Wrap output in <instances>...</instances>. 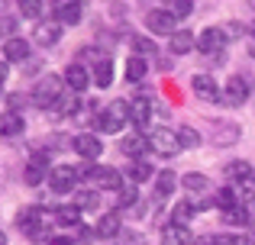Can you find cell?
<instances>
[{"instance_id":"816d5d0a","label":"cell","mask_w":255,"mask_h":245,"mask_svg":"<svg viewBox=\"0 0 255 245\" xmlns=\"http://www.w3.org/2000/svg\"><path fill=\"white\" fill-rule=\"evenodd\" d=\"M249 6H252V10H255V0H249Z\"/></svg>"},{"instance_id":"7402d4cb","label":"cell","mask_w":255,"mask_h":245,"mask_svg":"<svg viewBox=\"0 0 255 245\" xmlns=\"http://www.w3.org/2000/svg\"><path fill=\"white\" fill-rule=\"evenodd\" d=\"M149 149V139L145 136H123V142H120V152L123 155H129L132 162H139V155Z\"/></svg>"},{"instance_id":"9c48e42d","label":"cell","mask_w":255,"mask_h":245,"mask_svg":"<svg viewBox=\"0 0 255 245\" xmlns=\"http://www.w3.org/2000/svg\"><path fill=\"white\" fill-rule=\"evenodd\" d=\"M246 100H249V81L243 75H233L223 87V103L226 107H243Z\"/></svg>"},{"instance_id":"836d02e7","label":"cell","mask_w":255,"mask_h":245,"mask_svg":"<svg viewBox=\"0 0 255 245\" xmlns=\"http://www.w3.org/2000/svg\"><path fill=\"white\" fill-rule=\"evenodd\" d=\"M132 49H136L139 58H155L158 55V45L152 42V39H145V36H136V39H132Z\"/></svg>"},{"instance_id":"f546056e","label":"cell","mask_w":255,"mask_h":245,"mask_svg":"<svg viewBox=\"0 0 255 245\" xmlns=\"http://www.w3.org/2000/svg\"><path fill=\"white\" fill-rule=\"evenodd\" d=\"M117 207L120 210H136L139 207V190H136V184H126V187L117 194Z\"/></svg>"},{"instance_id":"ffe728a7","label":"cell","mask_w":255,"mask_h":245,"mask_svg":"<svg viewBox=\"0 0 255 245\" xmlns=\"http://www.w3.org/2000/svg\"><path fill=\"white\" fill-rule=\"evenodd\" d=\"M191 49H197V36H194L191 29H178L171 36V52L174 55H187Z\"/></svg>"},{"instance_id":"44dd1931","label":"cell","mask_w":255,"mask_h":245,"mask_svg":"<svg viewBox=\"0 0 255 245\" xmlns=\"http://www.w3.org/2000/svg\"><path fill=\"white\" fill-rule=\"evenodd\" d=\"M252 236H243V233H223V236H204L197 239V245H249Z\"/></svg>"},{"instance_id":"11a10c76","label":"cell","mask_w":255,"mask_h":245,"mask_svg":"<svg viewBox=\"0 0 255 245\" xmlns=\"http://www.w3.org/2000/svg\"><path fill=\"white\" fill-rule=\"evenodd\" d=\"M3 3H6V0H0V6H3Z\"/></svg>"},{"instance_id":"5b68a950","label":"cell","mask_w":255,"mask_h":245,"mask_svg":"<svg viewBox=\"0 0 255 245\" xmlns=\"http://www.w3.org/2000/svg\"><path fill=\"white\" fill-rule=\"evenodd\" d=\"M226 42H230V39H226L223 26H207V29L197 32V52H200V55H207V58L223 55V45Z\"/></svg>"},{"instance_id":"7bdbcfd3","label":"cell","mask_w":255,"mask_h":245,"mask_svg":"<svg viewBox=\"0 0 255 245\" xmlns=\"http://www.w3.org/2000/svg\"><path fill=\"white\" fill-rule=\"evenodd\" d=\"M94 239H97V229H91V226H81V229H78V245H91Z\"/></svg>"},{"instance_id":"484cf974","label":"cell","mask_w":255,"mask_h":245,"mask_svg":"<svg viewBox=\"0 0 255 245\" xmlns=\"http://www.w3.org/2000/svg\"><path fill=\"white\" fill-rule=\"evenodd\" d=\"M223 223H226V226H249V223H252L249 207L239 203V207H233V210H223Z\"/></svg>"},{"instance_id":"8992f818","label":"cell","mask_w":255,"mask_h":245,"mask_svg":"<svg viewBox=\"0 0 255 245\" xmlns=\"http://www.w3.org/2000/svg\"><path fill=\"white\" fill-rule=\"evenodd\" d=\"M78 168H71V164H55L49 174V187L55 190V194H68V190L78 187Z\"/></svg>"},{"instance_id":"f35d334b","label":"cell","mask_w":255,"mask_h":245,"mask_svg":"<svg viewBox=\"0 0 255 245\" xmlns=\"http://www.w3.org/2000/svg\"><path fill=\"white\" fill-rule=\"evenodd\" d=\"M213 203H217L220 210H233V207H239V197H236V190H233V187H223L217 197H213Z\"/></svg>"},{"instance_id":"8d00e7d4","label":"cell","mask_w":255,"mask_h":245,"mask_svg":"<svg viewBox=\"0 0 255 245\" xmlns=\"http://www.w3.org/2000/svg\"><path fill=\"white\" fill-rule=\"evenodd\" d=\"M16 6H19V16H26V19L42 16V0H16Z\"/></svg>"},{"instance_id":"83f0119b","label":"cell","mask_w":255,"mask_h":245,"mask_svg":"<svg viewBox=\"0 0 255 245\" xmlns=\"http://www.w3.org/2000/svg\"><path fill=\"white\" fill-rule=\"evenodd\" d=\"M223 174H226V181H230V184L246 181V177H252V164L249 162H230L223 168Z\"/></svg>"},{"instance_id":"30bf717a","label":"cell","mask_w":255,"mask_h":245,"mask_svg":"<svg viewBox=\"0 0 255 245\" xmlns=\"http://www.w3.org/2000/svg\"><path fill=\"white\" fill-rule=\"evenodd\" d=\"M62 23L58 19H42V23L36 26V32H32V39H36V45H42V49H52V45L62 42Z\"/></svg>"},{"instance_id":"7c38bea8","label":"cell","mask_w":255,"mask_h":245,"mask_svg":"<svg viewBox=\"0 0 255 245\" xmlns=\"http://www.w3.org/2000/svg\"><path fill=\"white\" fill-rule=\"evenodd\" d=\"M84 16V0H58L55 3V19L62 26H75Z\"/></svg>"},{"instance_id":"db71d44e","label":"cell","mask_w":255,"mask_h":245,"mask_svg":"<svg viewBox=\"0 0 255 245\" xmlns=\"http://www.w3.org/2000/svg\"><path fill=\"white\" fill-rule=\"evenodd\" d=\"M249 245H255V236H252V242H249Z\"/></svg>"},{"instance_id":"e0dca14e","label":"cell","mask_w":255,"mask_h":245,"mask_svg":"<svg viewBox=\"0 0 255 245\" xmlns=\"http://www.w3.org/2000/svg\"><path fill=\"white\" fill-rule=\"evenodd\" d=\"M94 184H97V187H107V190H123L126 184H123V174H120L117 168H97L94 171Z\"/></svg>"},{"instance_id":"5bb4252c","label":"cell","mask_w":255,"mask_h":245,"mask_svg":"<svg viewBox=\"0 0 255 245\" xmlns=\"http://www.w3.org/2000/svg\"><path fill=\"white\" fill-rule=\"evenodd\" d=\"M23 129H26V120L16 113V110H3V113H0V136L3 139L23 136Z\"/></svg>"},{"instance_id":"9a60e30c","label":"cell","mask_w":255,"mask_h":245,"mask_svg":"<svg viewBox=\"0 0 255 245\" xmlns=\"http://www.w3.org/2000/svg\"><path fill=\"white\" fill-rule=\"evenodd\" d=\"M158 242H162V245H191L194 236L187 233V226L168 223V226H162V236H158Z\"/></svg>"},{"instance_id":"681fc988","label":"cell","mask_w":255,"mask_h":245,"mask_svg":"<svg viewBox=\"0 0 255 245\" xmlns=\"http://www.w3.org/2000/svg\"><path fill=\"white\" fill-rule=\"evenodd\" d=\"M249 52H252V58H255V39H252V45H249Z\"/></svg>"},{"instance_id":"1f68e13d","label":"cell","mask_w":255,"mask_h":245,"mask_svg":"<svg viewBox=\"0 0 255 245\" xmlns=\"http://www.w3.org/2000/svg\"><path fill=\"white\" fill-rule=\"evenodd\" d=\"M197 216V203H191V200H181L178 207H174V223L178 226H187V223Z\"/></svg>"},{"instance_id":"b9f144b4","label":"cell","mask_w":255,"mask_h":245,"mask_svg":"<svg viewBox=\"0 0 255 245\" xmlns=\"http://www.w3.org/2000/svg\"><path fill=\"white\" fill-rule=\"evenodd\" d=\"M120 245H145V236L136 233V229H123L120 233Z\"/></svg>"},{"instance_id":"cb8c5ba5","label":"cell","mask_w":255,"mask_h":245,"mask_svg":"<svg viewBox=\"0 0 255 245\" xmlns=\"http://www.w3.org/2000/svg\"><path fill=\"white\" fill-rule=\"evenodd\" d=\"M94 84H97V87H110V84H113V62H110V58H100V62L97 65H94Z\"/></svg>"},{"instance_id":"603a6c76","label":"cell","mask_w":255,"mask_h":245,"mask_svg":"<svg viewBox=\"0 0 255 245\" xmlns=\"http://www.w3.org/2000/svg\"><path fill=\"white\" fill-rule=\"evenodd\" d=\"M129 107H132V123H136V126H149L152 110H155V103H152L149 97H136Z\"/></svg>"},{"instance_id":"4fadbf2b","label":"cell","mask_w":255,"mask_h":245,"mask_svg":"<svg viewBox=\"0 0 255 245\" xmlns=\"http://www.w3.org/2000/svg\"><path fill=\"white\" fill-rule=\"evenodd\" d=\"M62 78H65V87H68V90H75V94H84V90H87V84H91V75H87V68H84L81 62L68 65Z\"/></svg>"},{"instance_id":"c3c4849f","label":"cell","mask_w":255,"mask_h":245,"mask_svg":"<svg viewBox=\"0 0 255 245\" xmlns=\"http://www.w3.org/2000/svg\"><path fill=\"white\" fill-rule=\"evenodd\" d=\"M6 75H10V68H6V62H0V87L6 84Z\"/></svg>"},{"instance_id":"d590c367","label":"cell","mask_w":255,"mask_h":245,"mask_svg":"<svg viewBox=\"0 0 255 245\" xmlns=\"http://www.w3.org/2000/svg\"><path fill=\"white\" fill-rule=\"evenodd\" d=\"M168 13L174 19H187L194 13V0H168Z\"/></svg>"},{"instance_id":"8fae6325","label":"cell","mask_w":255,"mask_h":245,"mask_svg":"<svg viewBox=\"0 0 255 245\" xmlns=\"http://www.w3.org/2000/svg\"><path fill=\"white\" fill-rule=\"evenodd\" d=\"M75 152L81 155V162H97L100 155H104V142H100L97 136H91V132H81V136H75Z\"/></svg>"},{"instance_id":"4316f807","label":"cell","mask_w":255,"mask_h":245,"mask_svg":"<svg viewBox=\"0 0 255 245\" xmlns=\"http://www.w3.org/2000/svg\"><path fill=\"white\" fill-rule=\"evenodd\" d=\"M123 229H120V216L117 213H107V216H100V223H97V236L100 239H113V236H120Z\"/></svg>"},{"instance_id":"f6af8a7d","label":"cell","mask_w":255,"mask_h":245,"mask_svg":"<svg viewBox=\"0 0 255 245\" xmlns=\"http://www.w3.org/2000/svg\"><path fill=\"white\" fill-rule=\"evenodd\" d=\"M223 32H226V39H239V36L246 32V26H243V23H226Z\"/></svg>"},{"instance_id":"ee69618b","label":"cell","mask_w":255,"mask_h":245,"mask_svg":"<svg viewBox=\"0 0 255 245\" xmlns=\"http://www.w3.org/2000/svg\"><path fill=\"white\" fill-rule=\"evenodd\" d=\"M13 32H16V19L0 16V36H10V39H13Z\"/></svg>"},{"instance_id":"7dc6e473","label":"cell","mask_w":255,"mask_h":245,"mask_svg":"<svg viewBox=\"0 0 255 245\" xmlns=\"http://www.w3.org/2000/svg\"><path fill=\"white\" fill-rule=\"evenodd\" d=\"M23 71H26V75H36V71H39V62H23Z\"/></svg>"},{"instance_id":"f5cc1de1","label":"cell","mask_w":255,"mask_h":245,"mask_svg":"<svg viewBox=\"0 0 255 245\" xmlns=\"http://www.w3.org/2000/svg\"><path fill=\"white\" fill-rule=\"evenodd\" d=\"M252 36H255V23H252Z\"/></svg>"},{"instance_id":"d4e9b609","label":"cell","mask_w":255,"mask_h":245,"mask_svg":"<svg viewBox=\"0 0 255 245\" xmlns=\"http://www.w3.org/2000/svg\"><path fill=\"white\" fill-rule=\"evenodd\" d=\"M55 223H62V226H81V210L75 203H62V207H55Z\"/></svg>"},{"instance_id":"277c9868","label":"cell","mask_w":255,"mask_h":245,"mask_svg":"<svg viewBox=\"0 0 255 245\" xmlns=\"http://www.w3.org/2000/svg\"><path fill=\"white\" fill-rule=\"evenodd\" d=\"M149 152L152 155H162V158H174L181 152V139H178V132H171V129H165V126H158V129H152L149 136Z\"/></svg>"},{"instance_id":"60d3db41","label":"cell","mask_w":255,"mask_h":245,"mask_svg":"<svg viewBox=\"0 0 255 245\" xmlns=\"http://www.w3.org/2000/svg\"><path fill=\"white\" fill-rule=\"evenodd\" d=\"M178 139H181V149H197V145H200V132L191 129V126H181Z\"/></svg>"},{"instance_id":"4dcf8cb0","label":"cell","mask_w":255,"mask_h":245,"mask_svg":"<svg viewBox=\"0 0 255 245\" xmlns=\"http://www.w3.org/2000/svg\"><path fill=\"white\" fill-rule=\"evenodd\" d=\"M213 132H220V136L213 139L217 145H230V142H236V139H239V126L236 123H217V126H213Z\"/></svg>"},{"instance_id":"ba28073f","label":"cell","mask_w":255,"mask_h":245,"mask_svg":"<svg viewBox=\"0 0 255 245\" xmlns=\"http://www.w3.org/2000/svg\"><path fill=\"white\" fill-rule=\"evenodd\" d=\"M191 90H194V97L204 100V103L223 100V90H220V84L213 81V75H194L191 78Z\"/></svg>"},{"instance_id":"ac0fdd59","label":"cell","mask_w":255,"mask_h":245,"mask_svg":"<svg viewBox=\"0 0 255 245\" xmlns=\"http://www.w3.org/2000/svg\"><path fill=\"white\" fill-rule=\"evenodd\" d=\"M29 58V42L26 39H6L3 42V62H19L23 65Z\"/></svg>"},{"instance_id":"3957f363","label":"cell","mask_w":255,"mask_h":245,"mask_svg":"<svg viewBox=\"0 0 255 245\" xmlns=\"http://www.w3.org/2000/svg\"><path fill=\"white\" fill-rule=\"evenodd\" d=\"M16 229L23 236H29V239H49V223H45V213L42 207H26L16 213Z\"/></svg>"},{"instance_id":"e575fe53","label":"cell","mask_w":255,"mask_h":245,"mask_svg":"<svg viewBox=\"0 0 255 245\" xmlns=\"http://www.w3.org/2000/svg\"><path fill=\"white\" fill-rule=\"evenodd\" d=\"M126 78H129V84L132 81H142V78H145V58L132 55L129 62H126Z\"/></svg>"},{"instance_id":"2e32d148","label":"cell","mask_w":255,"mask_h":245,"mask_svg":"<svg viewBox=\"0 0 255 245\" xmlns=\"http://www.w3.org/2000/svg\"><path fill=\"white\" fill-rule=\"evenodd\" d=\"M49 174H52V171H49V164H45V158L36 155L29 164H26V174L23 177H26V184H29V187H39L42 181H49Z\"/></svg>"},{"instance_id":"f907efd6","label":"cell","mask_w":255,"mask_h":245,"mask_svg":"<svg viewBox=\"0 0 255 245\" xmlns=\"http://www.w3.org/2000/svg\"><path fill=\"white\" fill-rule=\"evenodd\" d=\"M0 245H6V236L3 233H0Z\"/></svg>"},{"instance_id":"ab89813d","label":"cell","mask_w":255,"mask_h":245,"mask_svg":"<svg viewBox=\"0 0 255 245\" xmlns=\"http://www.w3.org/2000/svg\"><path fill=\"white\" fill-rule=\"evenodd\" d=\"M97 203H100V197L94 194V190H78L75 194V207L78 210H97Z\"/></svg>"},{"instance_id":"d6986e66","label":"cell","mask_w":255,"mask_h":245,"mask_svg":"<svg viewBox=\"0 0 255 245\" xmlns=\"http://www.w3.org/2000/svg\"><path fill=\"white\" fill-rule=\"evenodd\" d=\"M174 187H178V174H174V171H158V177H155V200L162 203L165 197L174 194Z\"/></svg>"},{"instance_id":"d6a6232c","label":"cell","mask_w":255,"mask_h":245,"mask_svg":"<svg viewBox=\"0 0 255 245\" xmlns=\"http://www.w3.org/2000/svg\"><path fill=\"white\" fill-rule=\"evenodd\" d=\"M230 187L236 190L239 203H246V200H255V174H252V177H246V181H236V184H230Z\"/></svg>"},{"instance_id":"52a82bcc","label":"cell","mask_w":255,"mask_h":245,"mask_svg":"<svg viewBox=\"0 0 255 245\" xmlns=\"http://www.w3.org/2000/svg\"><path fill=\"white\" fill-rule=\"evenodd\" d=\"M145 29L155 32V36H174L178 32V19L168 10H149L145 13Z\"/></svg>"},{"instance_id":"74e56055","label":"cell","mask_w":255,"mask_h":245,"mask_svg":"<svg viewBox=\"0 0 255 245\" xmlns=\"http://www.w3.org/2000/svg\"><path fill=\"white\" fill-rule=\"evenodd\" d=\"M184 187L194 190V194H204V190H210V181H207V174H184Z\"/></svg>"},{"instance_id":"f1b7e54d","label":"cell","mask_w":255,"mask_h":245,"mask_svg":"<svg viewBox=\"0 0 255 245\" xmlns=\"http://www.w3.org/2000/svg\"><path fill=\"white\" fill-rule=\"evenodd\" d=\"M126 177H129V184H142L152 177V164L149 162H129V168H126Z\"/></svg>"},{"instance_id":"bcb514c9","label":"cell","mask_w":255,"mask_h":245,"mask_svg":"<svg viewBox=\"0 0 255 245\" xmlns=\"http://www.w3.org/2000/svg\"><path fill=\"white\" fill-rule=\"evenodd\" d=\"M49 245H78L75 239H65V236H55V239H49Z\"/></svg>"},{"instance_id":"6da1fadb","label":"cell","mask_w":255,"mask_h":245,"mask_svg":"<svg viewBox=\"0 0 255 245\" xmlns=\"http://www.w3.org/2000/svg\"><path fill=\"white\" fill-rule=\"evenodd\" d=\"M129 120H132V107L126 100H113V103H107V107H100V113H97V126H100V132H107V136L123 132Z\"/></svg>"},{"instance_id":"7a4b0ae2","label":"cell","mask_w":255,"mask_h":245,"mask_svg":"<svg viewBox=\"0 0 255 245\" xmlns=\"http://www.w3.org/2000/svg\"><path fill=\"white\" fill-rule=\"evenodd\" d=\"M62 94H65V78L49 75V78H42V81L32 87V97H29V100L36 103L39 110H55L58 103H62Z\"/></svg>"}]
</instances>
